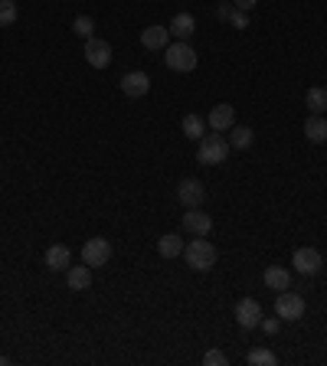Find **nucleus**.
I'll return each mask as SVG.
<instances>
[{
    "mask_svg": "<svg viewBox=\"0 0 327 366\" xmlns=\"http://www.w3.org/2000/svg\"><path fill=\"white\" fill-rule=\"evenodd\" d=\"M184 259L193 271H209L216 265V246L207 236L190 239V246H184Z\"/></svg>",
    "mask_w": 327,
    "mask_h": 366,
    "instance_id": "nucleus-1",
    "label": "nucleus"
},
{
    "mask_svg": "<svg viewBox=\"0 0 327 366\" xmlns=\"http://www.w3.org/2000/svg\"><path fill=\"white\" fill-rule=\"evenodd\" d=\"M229 157V141L219 134V131H209L200 138V148H196V161L203 164V167H216Z\"/></svg>",
    "mask_w": 327,
    "mask_h": 366,
    "instance_id": "nucleus-2",
    "label": "nucleus"
},
{
    "mask_svg": "<svg viewBox=\"0 0 327 366\" xmlns=\"http://www.w3.org/2000/svg\"><path fill=\"white\" fill-rule=\"evenodd\" d=\"M164 65L170 69V72H193L196 69V53L193 46L184 43V40H177L164 49Z\"/></svg>",
    "mask_w": 327,
    "mask_h": 366,
    "instance_id": "nucleus-3",
    "label": "nucleus"
},
{
    "mask_svg": "<svg viewBox=\"0 0 327 366\" xmlns=\"http://www.w3.org/2000/svg\"><path fill=\"white\" fill-rule=\"evenodd\" d=\"M82 262H86L88 269H102V265H109L111 262V242L102 236H92L82 246Z\"/></svg>",
    "mask_w": 327,
    "mask_h": 366,
    "instance_id": "nucleus-4",
    "label": "nucleus"
},
{
    "mask_svg": "<svg viewBox=\"0 0 327 366\" xmlns=\"http://www.w3.org/2000/svg\"><path fill=\"white\" fill-rule=\"evenodd\" d=\"M275 314H278L282 321H301V317H305V298L294 294V291H278Z\"/></svg>",
    "mask_w": 327,
    "mask_h": 366,
    "instance_id": "nucleus-5",
    "label": "nucleus"
},
{
    "mask_svg": "<svg viewBox=\"0 0 327 366\" xmlns=\"http://www.w3.org/2000/svg\"><path fill=\"white\" fill-rule=\"evenodd\" d=\"M294 271L298 275H305V278H314L317 271L324 269V259H321V252L317 248H311V246H305V248H294Z\"/></svg>",
    "mask_w": 327,
    "mask_h": 366,
    "instance_id": "nucleus-6",
    "label": "nucleus"
},
{
    "mask_svg": "<svg viewBox=\"0 0 327 366\" xmlns=\"http://www.w3.org/2000/svg\"><path fill=\"white\" fill-rule=\"evenodd\" d=\"M177 200H180L184 209H196V206H203V200H207V186L200 180H193V177H186V180L177 183Z\"/></svg>",
    "mask_w": 327,
    "mask_h": 366,
    "instance_id": "nucleus-7",
    "label": "nucleus"
},
{
    "mask_svg": "<svg viewBox=\"0 0 327 366\" xmlns=\"http://www.w3.org/2000/svg\"><path fill=\"white\" fill-rule=\"evenodd\" d=\"M141 46L147 53H164L167 46H170V30L164 26V23H151V26H144L141 30Z\"/></svg>",
    "mask_w": 327,
    "mask_h": 366,
    "instance_id": "nucleus-8",
    "label": "nucleus"
},
{
    "mask_svg": "<svg viewBox=\"0 0 327 366\" xmlns=\"http://www.w3.org/2000/svg\"><path fill=\"white\" fill-rule=\"evenodd\" d=\"M262 304L255 301V298H242L239 304H236V321H239L242 331H252V327H259L262 324Z\"/></svg>",
    "mask_w": 327,
    "mask_h": 366,
    "instance_id": "nucleus-9",
    "label": "nucleus"
},
{
    "mask_svg": "<svg viewBox=\"0 0 327 366\" xmlns=\"http://www.w3.org/2000/svg\"><path fill=\"white\" fill-rule=\"evenodd\" d=\"M86 63L92 65V69H105V65L111 63V43L98 40V36L86 40Z\"/></svg>",
    "mask_w": 327,
    "mask_h": 366,
    "instance_id": "nucleus-10",
    "label": "nucleus"
},
{
    "mask_svg": "<svg viewBox=\"0 0 327 366\" xmlns=\"http://www.w3.org/2000/svg\"><path fill=\"white\" fill-rule=\"evenodd\" d=\"M184 229L190 236H209V229H213V216L203 213L200 206L196 209H186L184 213Z\"/></svg>",
    "mask_w": 327,
    "mask_h": 366,
    "instance_id": "nucleus-11",
    "label": "nucleus"
},
{
    "mask_svg": "<svg viewBox=\"0 0 327 366\" xmlns=\"http://www.w3.org/2000/svg\"><path fill=\"white\" fill-rule=\"evenodd\" d=\"M121 92L128 98H144L147 92H151V79H147V72H128V76L121 79Z\"/></svg>",
    "mask_w": 327,
    "mask_h": 366,
    "instance_id": "nucleus-12",
    "label": "nucleus"
},
{
    "mask_svg": "<svg viewBox=\"0 0 327 366\" xmlns=\"http://www.w3.org/2000/svg\"><path fill=\"white\" fill-rule=\"evenodd\" d=\"M207 125H209V131H229L232 125H236V108L232 105H213Z\"/></svg>",
    "mask_w": 327,
    "mask_h": 366,
    "instance_id": "nucleus-13",
    "label": "nucleus"
},
{
    "mask_svg": "<svg viewBox=\"0 0 327 366\" xmlns=\"http://www.w3.org/2000/svg\"><path fill=\"white\" fill-rule=\"evenodd\" d=\"M65 285L72 291L92 288V269H88V265H69V269H65Z\"/></svg>",
    "mask_w": 327,
    "mask_h": 366,
    "instance_id": "nucleus-14",
    "label": "nucleus"
},
{
    "mask_svg": "<svg viewBox=\"0 0 327 366\" xmlns=\"http://www.w3.org/2000/svg\"><path fill=\"white\" fill-rule=\"evenodd\" d=\"M43 262H46V269L49 271H65L69 269V262H72V252H69V246H49Z\"/></svg>",
    "mask_w": 327,
    "mask_h": 366,
    "instance_id": "nucleus-15",
    "label": "nucleus"
},
{
    "mask_svg": "<svg viewBox=\"0 0 327 366\" xmlns=\"http://www.w3.org/2000/svg\"><path fill=\"white\" fill-rule=\"evenodd\" d=\"M265 288H272V291H288L292 288V271L282 269V265H272V269H265Z\"/></svg>",
    "mask_w": 327,
    "mask_h": 366,
    "instance_id": "nucleus-16",
    "label": "nucleus"
},
{
    "mask_svg": "<svg viewBox=\"0 0 327 366\" xmlns=\"http://www.w3.org/2000/svg\"><path fill=\"white\" fill-rule=\"evenodd\" d=\"M167 30H170V36H177V40H184V43H186V40L193 36V30H196V20L190 17V13H177Z\"/></svg>",
    "mask_w": 327,
    "mask_h": 366,
    "instance_id": "nucleus-17",
    "label": "nucleus"
},
{
    "mask_svg": "<svg viewBox=\"0 0 327 366\" xmlns=\"http://www.w3.org/2000/svg\"><path fill=\"white\" fill-rule=\"evenodd\" d=\"M157 252H161L164 259H180L184 255V239L177 236V232H167V236L157 239Z\"/></svg>",
    "mask_w": 327,
    "mask_h": 366,
    "instance_id": "nucleus-18",
    "label": "nucleus"
},
{
    "mask_svg": "<svg viewBox=\"0 0 327 366\" xmlns=\"http://www.w3.org/2000/svg\"><path fill=\"white\" fill-rule=\"evenodd\" d=\"M305 138L311 141V144H324V141H327V121H324V115H311V118L305 121Z\"/></svg>",
    "mask_w": 327,
    "mask_h": 366,
    "instance_id": "nucleus-19",
    "label": "nucleus"
},
{
    "mask_svg": "<svg viewBox=\"0 0 327 366\" xmlns=\"http://www.w3.org/2000/svg\"><path fill=\"white\" fill-rule=\"evenodd\" d=\"M305 105H308V111H311V115H324V111H327V88H321V86L308 88Z\"/></svg>",
    "mask_w": 327,
    "mask_h": 366,
    "instance_id": "nucleus-20",
    "label": "nucleus"
},
{
    "mask_svg": "<svg viewBox=\"0 0 327 366\" xmlns=\"http://www.w3.org/2000/svg\"><path fill=\"white\" fill-rule=\"evenodd\" d=\"M232 134H229V148H236V151H246V148H252V141H255V134H252V128H246V125H242V128H236V125H232Z\"/></svg>",
    "mask_w": 327,
    "mask_h": 366,
    "instance_id": "nucleus-21",
    "label": "nucleus"
},
{
    "mask_svg": "<svg viewBox=\"0 0 327 366\" xmlns=\"http://www.w3.org/2000/svg\"><path fill=\"white\" fill-rule=\"evenodd\" d=\"M180 128H184V134H186L190 141H200L203 134H207V121L200 118V115H186Z\"/></svg>",
    "mask_w": 327,
    "mask_h": 366,
    "instance_id": "nucleus-22",
    "label": "nucleus"
},
{
    "mask_svg": "<svg viewBox=\"0 0 327 366\" xmlns=\"http://www.w3.org/2000/svg\"><path fill=\"white\" fill-rule=\"evenodd\" d=\"M246 360H249V366H275L278 363V356H275L269 347H252Z\"/></svg>",
    "mask_w": 327,
    "mask_h": 366,
    "instance_id": "nucleus-23",
    "label": "nucleus"
},
{
    "mask_svg": "<svg viewBox=\"0 0 327 366\" xmlns=\"http://www.w3.org/2000/svg\"><path fill=\"white\" fill-rule=\"evenodd\" d=\"M17 23V0H0V26Z\"/></svg>",
    "mask_w": 327,
    "mask_h": 366,
    "instance_id": "nucleus-24",
    "label": "nucleus"
},
{
    "mask_svg": "<svg viewBox=\"0 0 327 366\" xmlns=\"http://www.w3.org/2000/svg\"><path fill=\"white\" fill-rule=\"evenodd\" d=\"M72 30H76V36H82V40H92L95 20H92V17H76V20H72Z\"/></svg>",
    "mask_w": 327,
    "mask_h": 366,
    "instance_id": "nucleus-25",
    "label": "nucleus"
},
{
    "mask_svg": "<svg viewBox=\"0 0 327 366\" xmlns=\"http://www.w3.org/2000/svg\"><path fill=\"white\" fill-rule=\"evenodd\" d=\"M203 366H229V356L223 350H207L203 353Z\"/></svg>",
    "mask_w": 327,
    "mask_h": 366,
    "instance_id": "nucleus-26",
    "label": "nucleus"
},
{
    "mask_svg": "<svg viewBox=\"0 0 327 366\" xmlns=\"http://www.w3.org/2000/svg\"><path fill=\"white\" fill-rule=\"evenodd\" d=\"M259 327H262V331H265L269 337H272V334H278V331H282V317H262Z\"/></svg>",
    "mask_w": 327,
    "mask_h": 366,
    "instance_id": "nucleus-27",
    "label": "nucleus"
},
{
    "mask_svg": "<svg viewBox=\"0 0 327 366\" xmlns=\"http://www.w3.org/2000/svg\"><path fill=\"white\" fill-rule=\"evenodd\" d=\"M229 23H232L236 30H246V26H249V13H246V10H232V17H229Z\"/></svg>",
    "mask_w": 327,
    "mask_h": 366,
    "instance_id": "nucleus-28",
    "label": "nucleus"
},
{
    "mask_svg": "<svg viewBox=\"0 0 327 366\" xmlns=\"http://www.w3.org/2000/svg\"><path fill=\"white\" fill-rule=\"evenodd\" d=\"M232 10H236V7H232V3H219V7H216V20L229 23V17H232Z\"/></svg>",
    "mask_w": 327,
    "mask_h": 366,
    "instance_id": "nucleus-29",
    "label": "nucleus"
},
{
    "mask_svg": "<svg viewBox=\"0 0 327 366\" xmlns=\"http://www.w3.org/2000/svg\"><path fill=\"white\" fill-rule=\"evenodd\" d=\"M255 3H259V0H232V7H236V10H246V13H249Z\"/></svg>",
    "mask_w": 327,
    "mask_h": 366,
    "instance_id": "nucleus-30",
    "label": "nucleus"
},
{
    "mask_svg": "<svg viewBox=\"0 0 327 366\" xmlns=\"http://www.w3.org/2000/svg\"><path fill=\"white\" fill-rule=\"evenodd\" d=\"M0 366H10V360H7V356H0Z\"/></svg>",
    "mask_w": 327,
    "mask_h": 366,
    "instance_id": "nucleus-31",
    "label": "nucleus"
}]
</instances>
